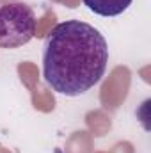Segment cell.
<instances>
[{
  "label": "cell",
  "mask_w": 151,
  "mask_h": 153,
  "mask_svg": "<svg viewBox=\"0 0 151 153\" xmlns=\"http://www.w3.org/2000/svg\"><path fill=\"white\" fill-rule=\"evenodd\" d=\"M109 45L101 32L80 20L57 23L43 45V76L52 91L80 96L105 75Z\"/></svg>",
  "instance_id": "1"
},
{
  "label": "cell",
  "mask_w": 151,
  "mask_h": 153,
  "mask_svg": "<svg viewBox=\"0 0 151 153\" xmlns=\"http://www.w3.org/2000/svg\"><path fill=\"white\" fill-rule=\"evenodd\" d=\"M38 20L32 7L21 0L0 2V48L11 50L27 45L36 36Z\"/></svg>",
  "instance_id": "2"
},
{
  "label": "cell",
  "mask_w": 151,
  "mask_h": 153,
  "mask_svg": "<svg viewBox=\"0 0 151 153\" xmlns=\"http://www.w3.org/2000/svg\"><path fill=\"white\" fill-rule=\"evenodd\" d=\"M84 5L100 16H119L123 14L133 0H82Z\"/></svg>",
  "instance_id": "3"
}]
</instances>
